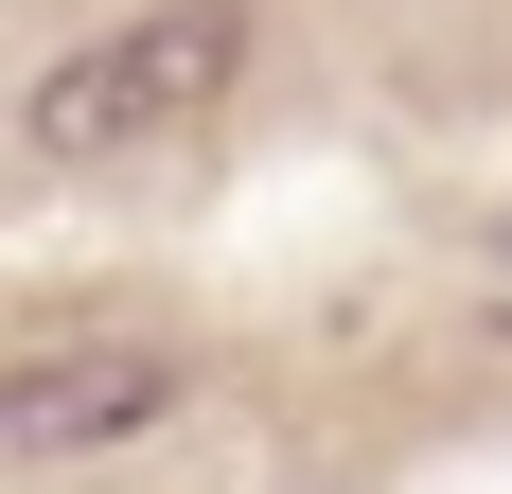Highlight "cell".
Listing matches in <instances>:
<instances>
[{
  "label": "cell",
  "mask_w": 512,
  "mask_h": 494,
  "mask_svg": "<svg viewBox=\"0 0 512 494\" xmlns=\"http://www.w3.org/2000/svg\"><path fill=\"white\" fill-rule=\"evenodd\" d=\"M159 406H177L159 353H53V371H0V442H18V459H71V442H142Z\"/></svg>",
  "instance_id": "cell-2"
},
{
  "label": "cell",
  "mask_w": 512,
  "mask_h": 494,
  "mask_svg": "<svg viewBox=\"0 0 512 494\" xmlns=\"http://www.w3.org/2000/svg\"><path fill=\"white\" fill-rule=\"evenodd\" d=\"M230 71H248V18L230 0H159V18H124V36H89V53L36 71V159H124L159 124H195Z\"/></svg>",
  "instance_id": "cell-1"
}]
</instances>
